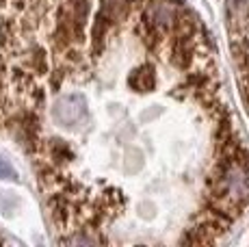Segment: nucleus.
<instances>
[{
    "mask_svg": "<svg viewBox=\"0 0 249 247\" xmlns=\"http://www.w3.org/2000/svg\"><path fill=\"white\" fill-rule=\"evenodd\" d=\"M143 165H145V156H143V152L139 150V148L128 150V154H126V165H124L126 174H139V172L143 169Z\"/></svg>",
    "mask_w": 249,
    "mask_h": 247,
    "instance_id": "obj_5",
    "label": "nucleus"
},
{
    "mask_svg": "<svg viewBox=\"0 0 249 247\" xmlns=\"http://www.w3.org/2000/svg\"><path fill=\"white\" fill-rule=\"evenodd\" d=\"M228 18L236 26H243L249 20V0H226Z\"/></svg>",
    "mask_w": 249,
    "mask_h": 247,
    "instance_id": "obj_4",
    "label": "nucleus"
},
{
    "mask_svg": "<svg viewBox=\"0 0 249 247\" xmlns=\"http://www.w3.org/2000/svg\"><path fill=\"white\" fill-rule=\"evenodd\" d=\"M20 208V197L16 193H0V212L2 215H13Z\"/></svg>",
    "mask_w": 249,
    "mask_h": 247,
    "instance_id": "obj_6",
    "label": "nucleus"
},
{
    "mask_svg": "<svg viewBox=\"0 0 249 247\" xmlns=\"http://www.w3.org/2000/svg\"><path fill=\"white\" fill-rule=\"evenodd\" d=\"M139 211H141V217H154V206L152 204H147V202H143V204H139Z\"/></svg>",
    "mask_w": 249,
    "mask_h": 247,
    "instance_id": "obj_8",
    "label": "nucleus"
},
{
    "mask_svg": "<svg viewBox=\"0 0 249 247\" xmlns=\"http://www.w3.org/2000/svg\"><path fill=\"white\" fill-rule=\"evenodd\" d=\"M52 120L63 130H80L89 124V102L83 93H63L52 104Z\"/></svg>",
    "mask_w": 249,
    "mask_h": 247,
    "instance_id": "obj_1",
    "label": "nucleus"
},
{
    "mask_svg": "<svg viewBox=\"0 0 249 247\" xmlns=\"http://www.w3.org/2000/svg\"><path fill=\"white\" fill-rule=\"evenodd\" d=\"M0 180H18V172L9 160L0 159Z\"/></svg>",
    "mask_w": 249,
    "mask_h": 247,
    "instance_id": "obj_7",
    "label": "nucleus"
},
{
    "mask_svg": "<svg viewBox=\"0 0 249 247\" xmlns=\"http://www.w3.org/2000/svg\"><path fill=\"white\" fill-rule=\"evenodd\" d=\"M128 87L135 93H152L159 87V74L152 63H141L128 74Z\"/></svg>",
    "mask_w": 249,
    "mask_h": 247,
    "instance_id": "obj_3",
    "label": "nucleus"
},
{
    "mask_svg": "<svg viewBox=\"0 0 249 247\" xmlns=\"http://www.w3.org/2000/svg\"><path fill=\"white\" fill-rule=\"evenodd\" d=\"M182 7H184L182 0H145L141 4V26L156 28V31L169 35Z\"/></svg>",
    "mask_w": 249,
    "mask_h": 247,
    "instance_id": "obj_2",
    "label": "nucleus"
}]
</instances>
